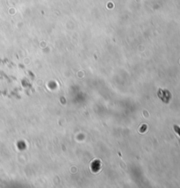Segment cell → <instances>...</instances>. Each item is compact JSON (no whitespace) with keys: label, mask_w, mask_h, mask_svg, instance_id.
Instances as JSON below:
<instances>
[{"label":"cell","mask_w":180,"mask_h":188,"mask_svg":"<svg viewBox=\"0 0 180 188\" xmlns=\"http://www.w3.org/2000/svg\"><path fill=\"white\" fill-rule=\"evenodd\" d=\"M174 129H175V131L178 133V135L180 136V128L179 127H178V126H177V125H175V126H174Z\"/></svg>","instance_id":"1"}]
</instances>
